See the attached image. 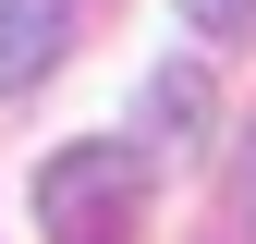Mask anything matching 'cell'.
Returning a JSON list of instances; mask_svg holds the SVG:
<instances>
[{
  "label": "cell",
  "mask_w": 256,
  "mask_h": 244,
  "mask_svg": "<svg viewBox=\"0 0 256 244\" xmlns=\"http://www.w3.org/2000/svg\"><path fill=\"white\" fill-rule=\"evenodd\" d=\"M37 232L49 244H122L134 232V146H61V159H37Z\"/></svg>",
  "instance_id": "obj_1"
},
{
  "label": "cell",
  "mask_w": 256,
  "mask_h": 244,
  "mask_svg": "<svg viewBox=\"0 0 256 244\" xmlns=\"http://www.w3.org/2000/svg\"><path fill=\"white\" fill-rule=\"evenodd\" d=\"M61 49H74V0H0V98L61 74Z\"/></svg>",
  "instance_id": "obj_2"
},
{
  "label": "cell",
  "mask_w": 256,
  "mask_h": 244,
  "mask_svg": "<svg viewBox=\"0 0 256 244\" xmlns=\"http://www.w3.org/2000/svg\"><path fill=\"white\" fill-rule=\"evenodd\" d=\"M146 122L183 134V122H196V74H158V86H146Z\"/></svg>",
  "instance_id": "obj_3"
},
{
  "label": "cell",
  "mask_w": 256,
  "mask_h": 244,
  "mask_svg": "<svg viewBox=\"0 0 256 244\" xmlns=\"http://www.w3.org/2000/svg\"><path fill=\"white\" fill-rule=\"evenodd\" d=\"M244 12H256V0H183V24H196V37H244Z\"/></svg>",
  "instance_id": "obj_4"
},
{
  "label": "cell",
  "mask_w": 256,
  "mask_h": 244,
  "mask_svg": "<svg viewBox=\"0 0 256 244\" xmlns=\"http://www.w3.org/2000/svg\"><path fill=\"white\" fill-rule=\"evenodd\" d=\"M244 196H256V146H244Z\"/></svg>",
  "instance_id": "obj_5"
}]
</instances>
